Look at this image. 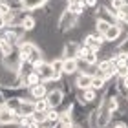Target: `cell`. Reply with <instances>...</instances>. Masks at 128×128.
Listing matches in <instances>:
<instances>
[{"label": "cell", "instance_id": "obj_1", "mask_svg": "<svg viewBox=\"0 0 128 128\" xmlns=\"http://www.w3.org/2000/svg\"><path fill=\"white\" fill-rule=\"evenodd\" d=\"M18 51H20L22 60H30L31 64L44 60V50L37 42H33V40H22L18 46Z\"/></svg>", "mask_w": 128, "mask_h": 128}, {"label": "cell", "instance_id": "obj_2", "mask_svg": "<svg viewBox=\"0 0 128 128\" xmlns=\"http://www.w3.org/2000/svg\"><path fill=\"white\" fill-rule=\"evenodd\" d=\"M79 20H80V16L73 15L72 11H68V9H64L62 13L57 16V26H55V30L59 31L60 35H66L68 31H72L73 28L79 26Z\"/></svg>", "mask_w": 128, "mask_h": 128}, {"label": "cell", "instance_id": "obj_3", "mask_svg": "<svg viewBox=\"0 0 128 128\" xmlns=\"http://www.w3.org/2000/svg\"><path fill=\"white\" fill-rule=\"evenodd\" d=\"M0 92L2 95L8 99H26L30 97V88L26 86H0Z\"/></svg>", "mask_w": 128, "mask_h": 128}, {"label": "cell", "instance_id": "obj_4", "mask_svg": "<svg viewBox=\"0 0 128 128\" xmlns=\"http://www.w3.org/2000/svg\"><path fill=\"white\" fill-rule=\"evenodd\" d=\"M22 62V57H20V51L16 48L11 55H6V57H0V64H2V68L6 70H11V72H16Z\"/></svg>", "mask_w": 128, "mask_h": 128}, {"label": "cell", "instance_id": "obj_5", "mask_svg": "<svg viewBox=\"0 0 128 128\" xmlns=\"http://www.w3.org/2000/svg\"><path fill=\"white\" fill-rule=\"evenodd\" d=\"M46 101H48L50 108H60V104L64 102V90H62V80H60V86L57 88H51L46 95Z\"/></svg>", "mask_w": 128, "mask_h": 128}, {"label": "cell", "instance_id": "obj_6", "mask_svg": "<svg viewBox=\"0 0 128 128\" xmlns=\"http://www.w3.org/2000/svg\"><path fill=\"white\" fill-rule=\"evenodd\" d=\"M82 44H86L90 50H94V51H99L102 48V44H104V37L101 33H97V31H90V33H86L84 35V38L80 40Z\"/></svg>", "mask_w": 128, "mask_h": 128}, {"label": "cell", "instance_id": "obj_7", "mask_svg": "<svg viewBox=\"0 0 128 128\" xmlns=\"http://www.w3.org/2000/svg\"><path fill=\"white\" fill-rule=\"evenodd\" d=\"M95 18L97 20H102V22H108L110 26H117L119 24V20L112 15V11H110V8H108L106 4H101L95 9Z\"/></svg>", "mask_w": 128, "mask_h": 128}, {"label": "cell", "instance_id": "obj_8", "mask_svg": "<svg viewBox=\"0 0 128 128\" xmlns=\"http://www.w3.org/2000/svg\"><path fill=\"white\" fill-rule=\"evenodd\" d=\"M79 48H80V42H73V40H66L62 44V59H77L79 60Z\"/></svg>", "mask_w": 128, "mask_h": 128}, {"label": "cell", "instance_id": "obj_9", "mask_svg": "<svg viewBox=\"0 0 128 128\" xmlns=\"http://www.w3.org/2000/svg\"><path fill=\"white\" fill-rule=\"evenodd\" d=\"M124 33H128V31H124L119 24H117V26H110V28H108V31L104 33V42H108V44H115V42H119V40H121V37H123Z\"/></svg>", "mask_w": 128, "mask_h": 128}, {"label": "cell", "instance_id": "obj_10", "mask_svg": "<svg viewBox=\"0 0 128 128\" xmlns=\"http://www.w3.org/2000/svg\"><path fill=\"white\" fill-rule=\"evenodd\" d=\"M92 79H94V75L90 73H77V77H75V90H88L92 88Z\"/></svg>", "mask_w": 128, "mask_h": 128}, {"label": "cell", "instance_id": "obj_11", "mask_svg": "<svg viewBox=\"0 0 128 128\" xmlns=\"http://www.w3.org/2000/svg\"><path fill=\"white\" fill-rule=\"evenodd\" d=\"M66 9L72 11V13L77 15V16H82L86 13V4H84V0H70L66 4Z\"/></svg>", "mask_w": 128, "mask_h": 128}, {"label": "cell", "instance_id": "obj_12", "mask_svg": "<svg viewBox=\"0 0 128 128\" xmlns=\"http://www.w3.org/2000/svg\"><path fill=\"white\" fill-rule=\"evenodd\" d=\"M79 73V60L77 59H64V66H62V75H77Z\"/></svg>", "mask_w": 128, "mask_h": 128}, {"label": "cell", "instance_id": "obj_13", "mask_svg": "<svg viewBox=\"0 0 128 128\" xmlns=\"http://www.w3.org/2000/svg\"><path fill=\"white\" fill-rule=\"evenodd\" d=\"M16 115L15 112H11V110H8V108H2L0 110V126H8V124H15L16 123Z\"/></svg>", "mask_w": 128, "mask_h": 128}, {"label": "cell", "instance_id": "obj_14", "mask_svg": "<svg viewBox=\"0 0 128 128\" xmlns=\"http://www.w3.org/2000/svg\"><path fill=\"white\" fill-rule=\"evenodd\" d=\"M48 86H46L44 82H40L37 86H33V88H30V97L33 99V101H37V99H46V95H48Z\"/></svg>", "mask_w": 128, "mask_h": 128}, {"label": "cell", "instance_id": "obj_15", "mask_svg": "<svg viewBox=\"0 0 128 128\" xmlns=\"http://www.w3.org/2000/svg\"><path fill=\"white\" fill-rule=\"evenodd\" d=\"M112 124V112L99 106V128H108Z\"/></svg>", "mask_w": 128, "mask_h": 128}, {"label": "cell", "instance_id": "obj_16", "mask_svg": "<svg viewBox=\"0 0 128 128\" xmlns=\"http://www.w3.org/2000/svg\"><path fill=\"white\" fill-rule=\"evenodd\" d=\"M35 112V101L30 97V99H22V104H20V112L18 115H31Z\"/></svg>", "mask_w": 128, "mask_h": 128}, {"label": "cell", "instance_id": "obj_17", "mask_svg": "<svg viewBox=\"0 0 128 128\" xmlns=\"http://www.w3.org/2000/svg\"><path fill=\"white\" fill-rule=\"evenodd\" d=\"M31 72H33V64H31L30 60H22L20 66H18V70H16V73H18V77L22 79V82H24V79H26Z\"/></svg>", "mask_w": 128, "mask_h": 128}, {"label": "cell", "instance_id": "obj_18", "mask_svg": "<svg viewBox=\"0 0 128 128\" xmlns=\"http://www.w3.org/2000/svg\"><path fill=\"white\" fill-rule=\"evenodd\" d=\"M40 82H42V80H40V75H38L37 72H31V73L24 79V82H22V84H24L26 88H33V86H37V84H40Z\"/></svg>", "mask_w": 128, "mask_h": 128}, {"label": "cell", "instance_id": "obj_19", "mask_svg": "<svg viewBox=\"0 0 128 128\" xmlns=\"http://www.w3.org/2000/svg\"><path fill=\"white\" fill-rule=\"evenodd\" d=\"M46 2H48V0H22V4H24V9H28V11L40 9Z\"/></svg>", "mask_w": 128, "mask_h": 128}, {"label": "cell", "instance_id": "obj_20", "mask_svg": "<svg viewBox=\"0 0 128 128\" xmlns=\"http://www.w3.org/2000/svg\"><path fill=\"white\" fill-rule=\"evenodd\" d=\"M106 84H108L106 79L95 77V75H94V79H92V88H94V90H97V92H101V94H102V90L106 88Z\"/></svg>", "mask_w": 128, "mask_h": 128}, {"label": "cell", "instance_id": "obj_21", "mask_svg": "<svg viewBox=\"0 0 128 128\" xmlns=\"http://www.w3.org/2000/svg\"><path fill=\"white\" fill-rule=\"evenodd\" d=\"M20 104H22V99H8V101H6V108L11 110V112H15L16 115H18Z\"/></svg>", "mask_w": 128, "mask_h": 128}, {"label": "cell", "instance_id": "obj_22", "mask_svg": "<svg viewBox=\"0 0 128 128\" xmlns=\"http://www.w3.org/2000/svg\"><path fill=\"white\" fill-rule=\"evenodd\" d=\"M46 115H48V124H57L59 119H60V112L57 108H50L46 112Z\"/></svg>", "mask_w": 128, "mask_h": 128}, {"label": "cell", "instance_id": "obj_23", "mask_svg": "<svg viewBox=\"0 0 128 128\" xmlns=\"http://www.w3.org/2000/svg\"><path fill=\"white\" fill-rule=\"evenodd\" d=\"M37 18H35V16H33V13L30 15V16H28V18L24 20V22H22V28H24V30L28 31V33H31L33 30H35V28H37Z\"/></svg>", "mask_w": 128, "mask_h": 128}, {"label": "cell", "instance_id": "obj_24", "mask_svg": "<svg viewBox=\"0 0 128 128\" xmlns=\"http://www.w3.org/2000/svg\"><path fill=\"white\" fill-rule=\"evenodd\" d=\"M112 64L115 68H121V66H128V55H124V53H117L112 59Z\"/></svg>", "mask_w": 128, "mask_h": 128}, {"label": "cell", "instance_id": "obj_25", "mask_svg": "<svg viewBox=\"0 0 128 128\" xmlns=\"http://www.w3.org/2000/svg\"><path fill=\"white\" fill-rule=\"evenodd\" d=\"M79 60H84L86 66H97L99 64V55H97V51H90L84 59H79Z\"/></svg>", "mask_w": 128, "mask_h": 128}, {"label": "cell", "instance_id": "obj_26", "mask_svg": "<svg viewBox=\"0 0 128 128\" xmlns=\"http://www.w3.org/2000/svg\"><path fill=\"white\" fill-rule=\"evenodd\" d=\"M117 53L128 55V33H124L123 37H121V40L117 42Z\"/></svg>", "mask_w": 128, "mask_h": 128}, {"label": "cell", "instance_id": "obj_27", "mask_svg": "<svg viewBox=\"0 0 128 128\" xmlns=\"http://www.w3.org/2000/svg\"><path fill=\"white\" fill-rule=\"evenodd\" d=\"M50 62H51V68H53L55 75H62V66H64V59L62 57H57V59L50 60Z\"/></svg>", "mask_w": 128, "mask_h": 128}, {"label": "cell", "instance_id": "obj_28", "mask_svg": "<svg viewBox=\"0 0 128 128\" xmlns=\"http://www.w3.org/2000/svg\"><path fill=\"white\" fill-rule=\"evenodd\" d=\"M108 28H110V24H108V22H102V20H95L94 31H97V33H101L102 37H104V33L108 31Z\"/></svg>", "mask_w": 128, "mask_h": 128}, {"label": "cell", "instance_id": "obj_29", "mask_svg": "<svg viewBox=\"0 0 128 128\" xmlns=\"http://www.w3.org/2000/svg\"><path fill=\"white\" fill-rule=\"evenodd\" d=\"M50 110V104L46 99H37L35 101V112H48Z\"/></svg>", "mask_w": 128, "mask_h": 128}, {"label": "cell", "instance_id": "obj_30", "mask_svg": "<svg viewBox=\"0 0 128 128\" xmlns=\"http://www.w3.org/2000/svg\"><path fill=\"white\" fill-rule=\"evenodd\" d=\"M33 119L37 121L38 124H46V123H48V115H46V112H33Z\"/></svg>", "mask_w": 128, "mask_h": 128}, {"label": "cell", "instance_id": "obj_31", "mask_svg": "<svg viewBox=\"0 0 128 128\" xmlns=\"http://www.w3.org/2000/svg\"><path fill=\"white\" fill-rule=\"evenodd\" d=\"M15 50H16V48H13V46H9V44H6V42H4V46H2V48H0V57L11 55V53H13Z\"/></svg>", "mask_w": 128, "mask_h": 128}, {"label": "cell", "instance_id": "obj_32", "mask_svg": "<svg viewBox=\"0 0 128 128\" xmlns=\"http://www.w3.org/2000/svg\"><path fill=\"white\" fill-rule=\"evenodd\" d=\"M102 0H84V4H86V9H92V11H95L99 6H101Z\"/></svg>", "mask_w": 128, "mask_h": 128}, {"label": "cell", "instance_id": "obj_33", "mask_svg": "<svg viewBox=\"0 0 128 128\" xmlns=\"http://www.w3.org/2000/svg\"><path fill=\"white\" fill-rule=\"evenodd\" d=\"M126 18H128V4H124L123 8L119 9V16H117V20H119V22H124Z\"/></svg>", "mask_w": 128, "mask_h": 128}, {"label": "cell", "instance_id": "obj_34", "mask_svg": "<svg viewBox=\"0 0 128 128\" xmlns=\"http://www.w3.org/2000/svg\"><path fill=\"white\" fill-rule=\"evenodd\" d=\"M8 13H11V8H9L8 0H6V2H2V4H0V16H6Z\"/></svg>", "mask_w": 128, "mask_h": 128}, {"label": "cell", "instance_id": "obj_35", "mask_svg": "<svg viewBox=\"0 0 128 128\" xmlns=\"http://www.w3.org/2000/svg\"><path fill=\"white\" fill-rule=\"evenodd\" d=\"M117 77H119V79L128 77V66H121V68H117Z\"/></svg>", "mask_w": 128, "mask_h": 128}, {"label": "cell", "instance_id": "obj_36", "mask_svg": "<svg viewBox=\"0 0 128 128\" xmlns=\"http://www.w3.org/2000/svg\"><path fill=\"white\" fill-rule=\"evenodd\" d=\"M112 128H128L124 121H115V123H112Z\"/></svg>", "mask_w": 128, "mask_h": 128}, {"label": "cell", "instance_id": "obj_37", "mask_svg": "<svg viewBox=\"0 0 128 128\" xmlns=\"http://www.w3.org/2000/svg\"><path fill=\"white\" fill-rule=\"evenodd\" d=\"M2 28H6V20H4V16H0V30Z\"/></svg>", "mask_w": 128, "mask_h": 128}, {"label": "cell", "instance_id": "obj_38", "mask_svg": "<svg viewBox=\"0 0 128 128\" xmlns=\"http://www.w3.org/2000/svg\"><path fill=\"white\" fill-rule=\"evenodd\" d=\"M2 46H4V38L0 37V48H2Z\"/></svg>", "mask_w": 128, "mask_h": 128}, {"label": "cell", "instance_id": "obj_39", "mask_svg": "<svg viewBox=\"0 0 128 128\" xmlns=\"http://www.w3.org/2000/svg\"><path fill=\"white\" fill-rule=\"evenodd\" d=\"M124 4H128V0H124Z\"/></svg>", "mask_w": 128, "mask_h": 128}, {"label": "cell", "instance_id": "obj_40", "mask_svg": "<svg viewBox=\"0 0 128 128\" xmlns=\"http://www.w3.org/2000/svg\"><path fill=\"white\" fill-rule=\"evenodd\" d=\"M66 2H70V0H66Z\"/></svg>", "mask_w": 128, "mask_h": 128}, {"label": "cell", "instance_id": "obj_41", "mask_svg": "<svg viewBox=\"0 0 128 128\" xmlns=\"http://www.w3.org/2000/svg\"><path fill=\"white\" fill-rule=\"evenodd\" d=\"M20 128H22V126H20Z\"/></svg>", "mask_w": 128, "mask_h": 128}]
</instances>
